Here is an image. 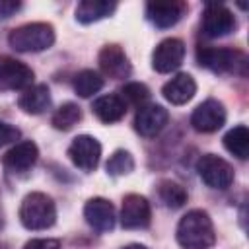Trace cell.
Here are the masks:
<instances>
[{
    "label": "cell",
    "mask_w": 249,
    "mask_h": 249,
    "mask_svg": "<svg viewBox=\"0 0 249 249\" xmlns=\"http://www.w3.org/2000/svg\"><path fill=\"white\" fill-rule=\"evenodd\" d=\"M175 235L183 249H210L216 241L212 220L204 210H189L179 220Z\"/></svg>",
    "instance_id": "obj_1"
},
{
    "label": "cell",
    "mask_w": 249,
    "mask_h": 249,
    "mask_svg": "<svg viewBox=\"0 0 249 249\" xmlns=\"http://www.w3.org/2000/svg\"><path fill=\"white\" fill-rule=\"evenodd\" d=\"M196 62L212 72L218 74H247V56L230 47H198L196 49Z\"/></svg>",
    "instance_id": "obj_2"
},
{
    "label": "cell",
    "mask_w": 249,
    "mask_h": 249,
    "mask_svg": "<svg viewBox=\"0 0 249 249\" xmlns=\"http://www.w3.org/2000/svg\"><path fill=\"white\" fill-rule=\"evenodd\" d=\"M8 43L18 53H39L54 43V27L45 21L25 23L10 31Z\"/></svg>",
    "instance_id": "obj_3"
},
{
    "label": "cell",
    "mask_w": 249,
    "mask_h": 249,
    "mask_svg": "<svg viewBox=\"0 0 249 249\" xmlns=\"http://www.w3.org/2000/svg\"><path fill=\"white\" fill-rule=\"evenodd\" d=\"M19 220L27 230H47L56 220V206L45 193H29L21 200Z\"/></svg>",
    "instance_id": "obj_4"
},
{
    "label": "cell",
    "mask_w": 249,
    "mask_h": 249,
    "mask_svg": "<svg viewBox=\"0 0 249 249\" xmlns=\"http://www.w3.org/2000/svg\"><path fill=\"white\" fill-rule=\"evenodd\" d=\"M196 171L198 177L210 187V189H228L233 183V169L231 165L216 156V154H204L198 161H196Z\"/></svg>",
    "instance_id": "obj_5"
},
{
    "label": "cell",
    "mask_w": 249,
    "mask_h": 249,
    "mask_svg": "<svg viewBox=\"0 0 249 249\" xmlns=\"http://www.w3.org/2000/svg\"><path fill=\"white\" fill-rule=\"evenodd\" d=\"M235 16L224 4H206L202 14V35L208 39H218L230 35L235 29Z\"/></svg>",
    "instance_id": "obj_6"
},
{
    "label": "cell",
    "mask_w": 249,
    "mask_h": 249,
    "mask_svg": "<svg viewBox=\"0 0 249 249\" xmlns=\"http://www.w3.org/2000/svg\"><path fill=\"white\" fill-rule=\"evenodd\" d=\"M68 156L82 171H93L101 158V144L89 134H80L68 146Z\"/></svg>",
    "instance_id": "obj_7"
},
{
    "label": "cell",
    "mask_w": 249,
    "mask_h": 249,
    "mask_svg": "<svg viewBox=\"0 0 249 249\" xmlns=\"http://www.w3.org/2000/svg\"><path fill=\"white\" fill-rule=\"evenodd\" d=\"M183 58H185V43L181 39L167 37L161 43H158V47L154 49L152 66L156 72L167 74V72L177 70L181 66Z\"/></svg>",
    "instance_id": "obj_8"
},
{
    "label": "cell",
    "mask_w": 249,
    "mask_h": 249,
    "mask_svg": "<svg viewBox=\"0 0 249 249\" xmlns=\"http://www.w3.org/2000/svg\"><path fill=\"white\" fill-rule=\"evenodd\" d=\"M152 220L150 202L140 195H126L121 208V226L124 230H142L148 228Z\"/></svg>",
    "instance_id": "obj_9"
},
{
    "label": "cell",
    "mask_w": 249,
    "mask_h": 249,
    "mask_svg": "<svg viewBox=\"0 0 249 249\" xmlns=\"http://www.w3.org/2000/svg\"><path fill=\"white\" fill-rule=\"evenodd\" d=\"M226 123V109L218 99L202 101L191 115V124L196 132H216Z\"/></svg>",
    "instance_id": "obj_10"
},
{
    "label": "cell",
    "mask_w": 249,
    "mask_h": 249,
    "mask_svg": "<svg viewBox=\"0 0 249 249\" xmlns=\"http://www.w3.org/2000/svg\"><path fill=\"white\" fill-rule=\"evenodd\" d=\"M33 84V70L10 56L0 58V88L6 89H27Z\"/></svg>",
    "instance_id": "obj_11"
},
{
    "label": "cell",
    "mask_w": 249,
    "mask_h": 249,
    "mask_svg": "<svg viewBox=\"0 0 249 249\" xmlns=\"http://www.w3.org/2000/svg\"><path fill=\"white\" fill-rule=\"evenodd\" d=\"M167 121H169V113L165 107L156 105V103H148L136 111L134 126H136L138 134H142L146 138H154L156 134L161 132V128L167 124Z\"/></svg>",
    "instance_id": "obj_12"
},
{
    "label": "cell",
    "mask_w": 249,
    "mask_h": 249,
    "mask_svg": "<svg viewBox=\"0 0 249 249\" xmlns=\"http://www.w3.org/2000/svg\"><path fill=\"white\" fill-rule=\"evenodd\" d=\"M84 218L95 231H111L115 228V208L107 198L93 196L84 206Z\"/></svg>",
    "instance_id": "obj_13"
},
{
    "label": "cell",
    "mask_w": 249,
    "mask_h": 249,
    "mask_svg": "<svg viewBox=\"0 0 249 249\" xmlns=\"http://www.w3.org/2000/svg\"><path fill=\"white\" fill-rule=\"evenodd\" d=\"M97 60L101 72L113 80H123L130 74V62L119 45H105L99 51Z\"/></svg>",
    "instance_id": "obj_14"
},
{
    "label": "cell",
    "mask_w": 249,
    "mask_h": 249,
    "mask_svg": "<svg viewBox=\"0 0 249 249\" xmlns=\"http://www.w3.org/2000/svg\"><path fill=\"white\" fill-rule=\"evenodd\" d=\"M37 156H39L37 144L31 140H23L4 154L2 163L10 173H23L37 161Z\"/></svg>",
    "instance_id": "obj_15"
},
{
    "label": "cell",
    "mask_w": 249,
    "mask_h": 249,
    "mask_svg": "<svg viewBox=\"0 0 249 249\" xmlns=\"http://www.w3.org/2000/svg\"><path fill=\"white\" fill-rule=\"evenodd\" d=\"M185 12H187L185 2H150L146 6V18L156 27H161V29L175 25Z\"/></svg>",
    "instance_id": "obj_16"
},
{
    "label": "cell",
    "mask_w": 249,
    "mask_h": 249,
    "mask_svg": "<svg viewBox=\"0 0 249 249\" xmlns=\"http://www.w3.org/2000/svg\"><path fill=\"white\" fill-rule=\"evenodd\" d=\"M161 93L171 105H183V103L191 101L193 95L196 93V82L193 80L191 74L181 72L163 84Z\"/></svg>",
    "instance_id": "obj_17"
},
{
    "label": "cell",
    "mask_w": 249,
    "mask_h": 249,
    "mask_svg": "<svg viewBox=\"0 0 249 249\" xmlns=\"http://www.w3.org/2000/svg\"><path fill=\"white\" fill-rule=\"evenodd\" d=\"M91 111L95 113V117L101 121V123H117L124 117L126 113V105L124 101L121 99V95L117 93H107V95H101L93 101L91 105Z\"/></svg>",
    "instance_id": "obj_18"
},
{
    "label": "cell",
    "mask_w": 249,
    "mask_h": 249,
    "mask_svg": "<svg viewBox=\"0 0 249 249\" xmlns=\"http://www.w3.org/2000/svg\"><path fill=\"white\" fill-rule=\"evenodd\" d=\"M18 105L21 111L29 113V115H41L43 111L49 109L51 105V91L45 84H37V86H29L27 89H23V93L18 99Z\"/></svg>",
    "instance_id": "obj_19"
},
{
    "label": "cell",
    "mask_w": 249,
    "mask_h": 249,
    "mask_svg": "<svg viewBox=\"0 0 249 249\" xmlns=\"http://www.w3.org/2000/svg\"><path fill=\"white\" fill-rule=\"evenodd\" d=\"M115 2L105 0H84L76 6V19L80 23H93L97 19H103L115 12Z\"/></svg>",
    "instance_id": "obj_20"
},
{
    "label": "cell",
    "mask_w": 249,
    "mask_h": 249,
    "mask_svg": "<svg viewBox=\"0 0 249 249\" xmlns=\"http://www.w3.org/2000/svg\"><path fill=\"white\" fill-rule=\"evenodd\" d=\"M224 146L235 158L247 160V156H249V130H247V126L237 124V126L230 128L224 136Z\"/></svg>",
    "instance_id": "obj_21"
},
{
    "label": "cell",
    "mask_w": 249,
    "mask_h": 249,
    "mask_svg": "<svg viewBox=\"0 0 249 249\" xmlns=\"http://www.w3.org/2000/svg\"><path fill=\"white\" fill-rule=\"evenodd\" d=\"M158 196L160 200L167 206V208H181L187 202V191L183 189V185H179L177 181L171 179H163L158 185Z\"/></svg>",
    "instance_id": "obj_22"
},
{
    "label": "cell",
    "mask_w": 249,
    "mask_h": 249,
    "mask_svg": "<svg viewBox=\"0 0 249 249\" xmlns=\"http://www.w3.org/2000/svg\"><path fill=\"white\" fill-rule=\"evenodd\" d=\"M103 88V78L95 70H82L74 78V91L80 97H91Z\"/></svg>",
    "instance_id": "obj_23"
},
{
    "label": "cell",
    "mask_w": 249,
    "mask_h": 249,
    "mask_svg": "<svg viewBox=\"0 0 249 249\" xmlns=\"http://www.w3.org/2000/svg\"><path fill=\"white\" fill-rule=\"evenodd\" d=\"M80 119H82V109L76 105V103H64V105H60L56 111H54V115H53V126L56 128V130H70L74 124H78L80 123Z\"/></svg>",
    "instance_id": "obj_24"
},
{
    "label": "cell",
    "mask_w": 249,
    "mask_h": 249,
    "mask_svg": "<svg viewBox=\"0 0 249 249\" xmlns=\"http://www.w3.org/2000/svg\"><path fill=\"white\" fill-rule=\"evenodd\" d=\"M150 97V89L146 84H140V82H128L121 88V99L124 101V105H132V107H142L146 105Z\"/></svg>",
    "instance_id": "obj_25"
},
{
    "label": "cell",
    "mask_w": 249,
    "mask_h": 249,
    "mask_svg": "<svg viewBox=\"0 0 249 249\" xmlns=\"http://www.w3.org/2000/svg\"><path fill=\"white\" fill-rule=\"evenodd\" d=\"M107 173L113 175V177H119V175H126L134 169V158L130 156V152L126 150H117L113 152V156L107 160V165H105Z\"/></svg>",
    "instance_id": "obj_26"
},
{
    "label": "cell",
    "mask_w": 249,
    "mask_h": 249,
    "mask_svg": "<svg viewBox=\"0 0 249 249\" xmlns=\"http://www.w3.org/2000/svg\"><path fill=\"white\" fill-rule=\"evenodd\" d=\"M18 138H19V130L16 126H12L10 123L0 121V148L4 144H10V142L18 140Z\"/></svg>",
    "instance_id": "obj_27"
},
{
    "label": "cell",
    "mask_w": 249,
    "mask_h": 249,
    "mask_svg": "<svg viewBox=\"0 0 249 249\" xmlns=\"http://www.w3.org/2000/svg\"><path fill=\"white\" fill-rule=\"evenodd\" d=\"M23 249H60V241L58 239H51V237H41V239H31L23 245Z\"/></svg>",
    "instance_id": "obj_28"
},
{
    "label": "cell",
    "mask_w": 249,
    "mask_h": 249,
    "mask_svg": "<svg viewBox=\"0 0 249 249\" xmlns=\"http://www.w3.org/2000/svg\"><path fill=\"white\" fill-rule=\"evenodd\" d=\"M19 8H21V4L16 2V0H0V18L6 19L10 16H14Z\"/></svg>",
    "instance_id": "obj_29"
},
{
    "label": "cell",
    "mask_w": 249,
    "mask_h": 249,
    "mask_svg": "<svg viewBox=\"0 0 249 249\" xmlns=\"http://www.w3.org/2000/svg\"><path fill=\"white\" fill-rule=\"evenodd\" d=\"M123 249H148V247L146 245H140V243H130V245H126Z\"/></svg>",
    "instance_id": "obj_30"
}]
</instances>
